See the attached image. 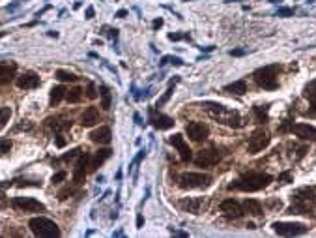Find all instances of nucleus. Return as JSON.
<instances>
[{"label": "nucleus", "instance_id": "79ce46f5", "mask_svg": "<svg viewBox=\"0 0 316 238\" xmlns=\"http://www.w3.org/2000/svg\"><path fill=\"white\" fill-rule=\"evenodd\" d=\"M57 147L58 148L65 147V139H64V135H62V133H58L57 135Z\"/></svg>", "mask_w": 316, "mask_h": 238}, {"label": "nucleus", "instance_id": "2f4dec72", "mask_svg": "<svg viewBox=\"0 0 316 238\" xmlns=\"http://www.w3.org/2000/svg\"><path fill=\"white\" fill-rule=\"evenodd\" d=\"M178 82V79H174V81H170V84H169V88H167V92L163 94V98L161 99H157V107H161V105H165L167 101L170 99V96H172V92H174V84Z\"/></svg>", "mask_w": 316, "mask_h": 238}, {"label": "nucleus", "instance_id": "de8ad7c7", "mask_svg": "<svg viewBox=\"0 0 316 238\" xmlns=\"http://www.w3.org/2000/svg\"><path fill=\"white\" fill-rule=\"evenodd\" d=\"M142 223H144V218H142V216H138V218H137V227H138V229L142 227Z\"/></svg>", "mask_w": 316, "mask_h": 238}, {"label": "nucleus", "instance_id": "a878e982", "mask_svg": "<svg viewBox=\"0 0 316 238\" xmlns=\"http://www.w3.org/2000/svg\"><path fill=\"white\" fill-rule=\"evenodd\" d=\"M65 94H67V90H65L64 86H55V88L51 90V107L58 105V103L65 98Z\"/></svg>", "mask_w": 316, "mask_h": 238}, {"label": "nucleus", "instance_id": "f257e3e1", "mask_svg": "<svg viewBox=\"0 0 316 238\" xmlns=\"http://www.w3.org/2000/svg\"><path fill=\"white\" fill-rule=\"evenodd\" d=\"M316 210V188H301L292 195V206L286 214H313Z\"/></svg>", "mask_w": 316, "mask_h": 238}, {"label": "nucleus", "instance_id": "7c9ffc66", "mask_svg": "<svg viewBox=\"0 0 316 238\" xmlns=\"http://www.w3.org/2000/svg\"><path fill=\"white\" fill-rule=\"evenodd\" d=\"M303 96L313 103V101H316V81L309 82L307 86H305V90H303Z\"/></svg>", "mask_w": 316, "mask_h": 238}, {"label": "nucleus", "instance_id": "58836bf2", "mask_svg": "<svg viewBox=\"0 0 316 238\" xmlns=\"http://www.w3.org/2000/svg\"><path fill=\"white\" fill-rule=\"evenodd\" d=\"M189 40V34H169V40L172 41H180V40Z\"/></svg>", "mask_w": 316, "mask_h": 238}, {"label": "nucleus", "instance_id": "b1692460", "mask_svg": "<svg viewBox=\"0 0 316 238\" xmlns=\"http://www.w3.org/2000/svg\"><path fill=\"white\" fill-rule=\"evenodd\" d=\"M243 210L249 212L251 216H262V205H260L258 201H254V199H247L243 203Z\"/></svg>", "mask_w": 316, "mask_h": 238}, {"label": "nucleus", "instance_id": "5701e85b", "mask_svg": "<svg viewBox=\"0 0 316 238\" xmlns=\"http://www.w3.org/2000/svg\"><path fill=\"white\" fill-rule=\"evenodd\" d=\"M15 64H0V84H8L15 77Z\"/></svg>", "mask_w": 316, "mask_h": 238}, {"label": "nucleus", "instance_id": "412c9836", "mask_svg": "<svg viewBox=\"0 0 316 238\" xmlns=\"http://www.w3.org/2000/svg\"><path fill=\"white\" fill-rule=\"evenodd\" d=\"M97 122H99V111H97L96 107H88L81 115V124L84 128H92V126H96Z\"/></svg>", "mask_w": 316, "mask_h": 238}, {"label": "nucleus", "instance_id": "a19ab883", "mask_svg": "<svg viewBox=\"0 0 316 238\" xmlns=\"http://www.w3.org/2000/svg\"><path fill=\"white\" fill-rule=\"evenodd\" d=\"M79 154H81V150L77 148V150H71L69 154H65V156H62V159H64V161H69V159H73V158H75V156H79Z\"/></svg>", "mask_w": 316, "mask_h": 238}, {"label": "nucleus", "instance_id": "ea45409f", "mask_svg": "<svg viewBox=\"0 0 316 238\" xmlns=\"http://www.w3.org/2000/svg\"><path fill=\"white\" fill-rule=\"evenodd\" d=\"M277 15H281V17L294 15V9H292V8H281V9H279V11H277Z\"/></svg>", "mask_w": 316, "mask_h": 238}, {"label": "nucleus", "instance_id": "aec40b11", "mask_svg": "<svg viewBox=\"0 0 316 238\" xmlns=\"http://www.w3.org/2000/svg\"><path fill=\"white\" fill-rule=\"evenodd\" d=\"M180 206L187 210V212L191 214H200V208L204 206V199L202 197H189V199H184Z\"/></svg>", "mask_w": 316, "mask_h": 238}, {"label": "nucleus", "instance_id": "c03bdc74", "mask_svg": "<svg viewBox=\"0 0 316 238\" xmlns=\"http://www.w3.org/2000/svg\"><path fill=\"white\" fill-rule=\"evenodd\" d=\"M307 115H313V116H316V101H313V103H311V111H309Z\"/></svg>", "mask_w": 316, "mask_h": 238}, {"label": "nucleus", "instance_id": "f704fd0d", "mask_svg": "<svg viewBox=\"0 0 316 238\" xmlns=\"http://www.w3.org/2000/svg\"><path fill=\"white\" fill-rule=\"evenodd\" d=\"M13 147V143L9 139H0V156H6Z\"/></svg>", "mask_w": 316, "mask_h": 238}, {"label": "nucleus", "instance_id": "473e14b6", "mask_svg": "<svg viewBox=\"0 0 316 238\" xmlns=\"http://www.w3.org/2000/svg\"><path fill=\"white\" fill-rule=\"evenodd\" d=\"M253 113L256 115L258 124H264L267 120V107H253Z\"/></svg>", "mask_w": 316, "mask_h": 238}, {"label": "nucleus", "instance_id": "bb28decb", "mask_svg": "<svg viewBox=\"0 0 316 238\" xmlns=\"http://www.w3.org/2000/svg\"><path fill=\"white\" fill-rule=\"evenodd\" d=\"M99 96H101V107L103 109H111V103H113V98H111V92H109V88L107 86H99Z\"/></svg>", "mask_w": 316, "mask_h": 238}, {"label": "nucleus", "instance_id": "20e7f679", "mask_svg": "<svg viewBox=\"0 0 316 238\" xmlns=\"http://www.w3.org/2000/svg\"><path fill=\"white\" fill-rule=\"evenodd\" d=\"M281 72V66L279 64H269V66L258 68L253 77H254V82L258 84L260 88L264 90H275L279 86V81H277V75Z\"/></svg>", "mask_w": 316, "mask_h": 238}, {"label": "nucleus", "instance_id": "72a5a7b5", "mask_svg": "<svg viewBox=\"0 0 316 238\" xmlns=\"http://www.w3.org/2000/svg\"><path fill=\"white\" fill-rule=\"evenodd\" d=\"M13 182H15V180H11V182H2V184H0V210L8 206V199H6V195L2 193V189H4V188H8V186H11Z\"/></svg>", "mask_w": 316, "mask_h": 238}, {"label": "nucleus", "instance_id": "f8f14e48", "mask_svg": "<svg viewBox=\"0 0 316 238\" xmlns=\"http://www.w3.org/2000/svg\"><path fill=\"white\" fill-rule=\"evenodd\" d=\"M170 145L176 148L180 152V158H182V161H191V158H193V152H191V148H189V145L186 143V139H184V135H180V133H176V135H172L170 137Z\"/></svg>", "mask_w": 316, "mask_h": 238}, {"label": "nucleus", "instance_id": "cd10ccee", "mask_svg": "<svg viewBox=\"0 0 316 238\" xmlns=\"http://www.w3.org/2000/svg\"><path fill=\"white\" fill-rule=\"evenodd\" d=\"M55 77H57L58 81L62 82H75L79 77L75 74H71V72H65V70H57V74H55Z\"/></svg>", "mask_w": 316, "mask_h": 238}, {"label": "nucleus", "instance_id": "a18cd8bd", "mask_svg": "<svg viewBox=\"0 0 316 238\" xmlns=\"http://www.w3.org/2000/svg\"><path fill=\"white\" fill-rule=\"evenodd\" d=\"M163 26V19H155L154 21V28H161Z\"/></svg>", "mask_w": 316, "mask_h": 238}, {"label": "nucleus", "instance_id": "ddd939ff", "mask_svg": "<svg viewBox=\"0 0 316 238\" xmlns=\"http://www.w3.org/2000/svg\"><path fill=\"white\" fill-rule=\"evenodd\" d=\"M221 212L225 214V218H228V220H238L243 216V206L234 199H227L221 203Z\"/></svg>", "mask_w": 316, "mask_h": 238}, {"label": "nucleus", "instance_id": "f3484780", "mask_svg": "<svg viewBox=\"0 0 316 238\" xmlns=\"http://www.w3.org/2000/svg\"><path fill=\"white\" fill-rule=\"evenodd\" d=\"M17 86H19V88H24V90L36 88V86H40V77L34 74V72H24L21 77H17Z\"/></svg>", "mask_w": 316, "mask_h": 238}, {"label": "nucleus", "instance_id": "39448f33", "mask_svg": "<svg viewBox=\"0 0 316 238\" xmlns=\"http://www.w3.org/2000/svg\"><path fill=\"white\" fill-rule=\"evenodd\" d=\"M28 227L32 231L36 237H41V238H55V237H60V229H58V225L53 220H49V218H32L30 222H28Z\"/></svg>", "mask_w": 316, "mask_h": 238}, {"label": "nucleus", "instance_id": "4468645a", "mask_svg": "<svg viewBox=\"0 0 316 238\" xmlns=\"http://www.w3.org/2000/svg\"><path fill=\"white\" fill-rule=\"evenodd\" d=\"M88 165H90V156L84 152V154H79V159L75 163V169H73V180L75 184H81L88 172Z\"/></svg>", "mask_w": 316, "mask_h": 238}, {"label": "nucleus", "instance_id": "1a4fd4ad", "mask_svg": "<svg viewBox=\"0 0 316 238\" xmlns=\"http://www.w3.org/2000/svg\"><path fill=\"white\" fill-rule=\"evenodd\" d=\"M11 205L21 212H43L45 210V205L32 197H15L11 201Z\"/></svg>", "mask_w": 316, "mask_h": 238}, {"label": "nucleus", "instance_id": "6e6552de", "mask_svg": "<svg viewBox=\"0 0 316 238\" xmlns=\"http://www.w3.org/2000/svg\"><path fill=\"white\" fill-rule=\"evenodd\" d=\"M273 231L281 237H298V235H305L309 231L307 225L303 223H283V222H275L273 223Z\"/></svg>", "mask_w": 316, "mask_h": 238}, {"label": "nucleus", "instance_id": "9d476101", "mask_svg": "<svg viewBox=\"0 0 316 238\" xmlns=\"http://www.w3.org/2000/svg\"><path fill=\"white\" fill-rule=\"evenodd\" d=\"M269 133L266 132V130H256V132L251 135V139H249V147H247V150L251 152V154H256V152H260V150H264V148L269 145Z\"/></svg>", "mask_w": 316, "mask_h": 238}, {"label": "nucleus", "instance_id": "4c0bfd02", "mask_svg": "<svg viewBox=\"0 0 316 238\" xmlns=\"http://www.w3.org/2000/svg\"><path fill=\"white\" fill-rule=\"evenodd\" d=\"M279 182L281 184H288V182H292V172L290 171H284L279 174Z\"/></svg>", "mask_w": 316, "mask_h": 238}, {"label": "nucleus", "instance_id": "2eb2a0df", "mask_svg": "<svg viewBox=\"0 0 316 238\" xmlns=\"http://www.w3.org/2000/svg\"><path fill=\"white\" fill-rule=\"evenodd\" d=\"M150 122L154 128L157 130H170L172 126H174V120L167 115H161V113H157L155 109H150Z\"/></svg>", "mask_w": 316, "mask_h": 238}, {"label": "nucleus", "instance_id": "f03ea898", "mask_svg": "<svg viewBox=\"0 0 316 238\" xmlns=\"http://www.w3.org/2000/svg\"><path fill=\"white\" fill-rule=\"evenodd\" d=\"M271 176L266 172H249V174H243L242 178L234 180L228 189H238V191H258L264 189L266 186H269Z\"/></svg>", "mask_w": 316, "mask_h": 238}, {"label": "nucleus", "instance_id": "37998d69", "mask_svg": "<svg viewBox=\"0 0 316 238\" xmlns=\"http://www.w3.org/2000/svg\"><path fill=\"white\" fill-rule=\"evenodd\" d=\"M230 55H232V57H243V55H245V51L236 49V51H230Z\"/></svg>", "mask_w": 316, "mask_h": 238}, {"label": "nucleus", "instance_id": "e433bc0d", "mask_svg": "<svg viewBox=\"0 0 316 238\" xmlns=\"http://www.w3.org/2000/svg\"><path fill=\"white\" fill-rule=\"evenodd\" d=\"M65 176H67V172H65V171H60V172H57V174H53V178H51V182H53V184H60L62 180H65Z\"/></svg>", "mask_w": 316, "mask_h": 238}, {"label": "nucleus", "instance_id": "c85d7f7f", "mask_svg": "<svg viewBox=\"0 0 316 238\" xmlns=\"http://www.w3.org/2000/svg\"><path fill=\"white\" fill-rule=\"evenodd\" d=\"M82 98V88H79V86H75V88H71V90L65 94V99L69 101V103H79Z\"/></svg>", "mask_w": 316, "mask_h": 238}, {"label": "nucleus", "instance_id": "393cba45", "mask_svg": "<svg viewBox=\"0 0 316 238\" xmlns=\"http://www.w3.org/2000/svg\"><path fill=\"white\" fill-rule=\"evenodd\" d=\"M225 92H230V94H236V96H243L247 92V82L245 81H236L232 84L225 86Z\"/></svg>", "mask_w": 316, "mask_h": 238}, {"label": "nucleus", "instance_id": "c756f323", "mask_svg": "<svg viewBox=\"0 0 316 238\" xmlns=\"http://www.w3.org/2000/svg\"><path fill=\"white\" fill-rule=\"evenodd\" d=\"M9 118H11V109H9V107H2V109H0V132L6 128Z\"/></svg>", "mask_w": 316, "mask_h": 238}, {"label": "nucleus", "instance_id": "6ab92c4d", "mask_svg": "<svg viewBox=\"0 0 316 238\" xmlns=\"http://www.w3.org/2000/svg\"><path fill=\"white\" fill-rule=\"evenodd\" d=\"M90 139L97 143V145H109L111 139H113V133H111V130L107 126H101V128H97V130L90 133Z\"/></svg>", "mask_w": 316, "mask_h": 238}, {"label": "nucleus", "instance_id": "0eeeda50", "mask_svg": "<svg viewBox=\"0 0 316 238\" xmlns=\"http://www.w3.org/2000/svg\"><path fill=\"white\" fill-rule=\"evenodd\" d=\"M223 150L221 148H204L198 152V156L194 158V163L198 165V167H211V165H217L221 159H223Z\"/></svg>", "mask_w": 316, "mask_h": 238}, {"label": "nucleus", "instance_id": "c9c22d12", "mask_svg": "<svg viewBox=\"0 0 316 238\" xmlns=\"http://www.w3.org/2000/svg\"><path fill=\"white\" fill-rule=\"evenodd\" d=\"M86 98L90 99L97 98V90H96V86H94V82H88V86H86Z\"/></svg>", "mask_w": 316, "mask_h": 238}, {"label": "nucleus", "instance_id": "dca6fc26", "mask_svg": "<svg viewBox=\"0 0 316 238\" xmlns=\"http://www.w3.org/2000/svg\"><path fill=\"white\" fill-rule=\"evenodd\" d=\"M292 132L303 141H316V128L311 124H294Z\"/></svg>", "mask_w": 316, "mask_h": 238}, {"label": "nucleus", "instance_id": "49530a36", "mask_svg": "<svg viewBox=\"0 0 316 238\" xmlns=\"http://www.w3.org/2000/svg\"><path fill=\"white\" fill-rule=\"evenodd\" d=\"M94 17V8H88L86 9V19H92Z\"/></svg>", "mask_w": 316, "mask_h": 238}, {"label": "nucleus", "instance_id": "a211bd4d", "mask_svg": "<svg viewBox=\"0 0 316 238\" xmlns=\"http://www.w3.org/2000/svg\"><path fill=\"white\" fill-rule=\"evenodd\" d=\"M111 156H113V150H111V148H101V150H97L96 156L90 159L88 171H96L97 167H101Z\"/></svg>", "mask_w": 316, "mask_h": 238}, {"label": "nucleus", "instance_id": "09e8293b", "mask_svg": "<svg viewBox=\"0 0 316 238\" xmlns=\"http://www.w3.org/2000/svg\"><path fill=\"white\" fill-rule=\"evenodd\" d=\"M116 17H118V19H124V17H126V11H124V9H120V11L116 13Z\"/></svg>", "mask_w": 316, "mask_h": 238}, {"label": "nucleus", "instance_id": "423d86ee", "mask_svg": "<svg viewBox=\"0 0 316 238\" xmlns=\"http://www.w3.org/2000/svg\"><path fill=\"white\" fill-rule=\"evenodd\" d=\"M211 184V176L202 172H184L180 176V188L194 189V188H208Z\"/></svg>", "mask_w": 316, "mask_h": 238}, {"label": "nucleus", "instance_id": "7ed1b4c3", "mask_svg": "<svg viewBox=\"0 0 316 238\" xmlns=\"http://www.w3.org/2000/svg\"><path fill=\"white\" fill-rule=\"evenodd\" d=\"M204 109L210 113L215 120H219L221 124H227L230 128H242L243 126V120L242 116L238 115L236 111H228L225 105H221V103H213V101H206L204 103Z\"/></svg>", "mask_w": 316, "mask_h": 238}, {"label": "nucleus", "instance_id": "4be33fe9", "mask_svg": "<svg viewBox=\"0 0 316 238\" xmlns=\"http://www.w3.org/2000/svg\"><path fill=\"white\" fill-rule=\"evenodd\" d=\"M45 124H47L49 128H53L57 133L64 132V130H69L71 128V120H65V118H62V116H57V118H47L45 120Z\"/></svg>", "mask_w": 316, "mask_h": 238}, {"label": "nucleus", "instance_id": "9b49d317", "mask_svg": "<svg viewBox=\"0 0 316 238\" xmlns=\"http://www.w3.org/2000/svg\"><path fill=\"white\" fill-rule=\"evenodd\" d=\"M186 133L193 141L200 143V141H204L208 135H210V128H208L204 122H189L186 126Z\"/></svg>", "mask_w": 316, "mask_h": 238}]
</instances>
